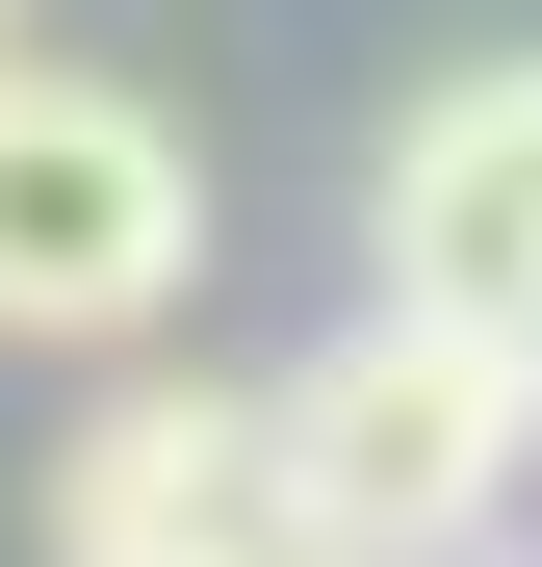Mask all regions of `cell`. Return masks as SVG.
I'll use <instances>...</instances> for the list:
<instances>
[{
	"label": "cell",
	"instance_id": "1",
	"mask_svg": "<svg viewBox=\"0 0 542 567\" xmlns=\"http://www.w3.org/2000/svg\"><path fill=\"white\" fill-rule=\"evenodd\" d=\"M285 542L310 567H491L517 542V464H542V361L517 336H466V310H361V336H310L285 388Z\"/></svg>",
	"mask_w": 542,
	"mask_h": 567
},
{
	"label": "cell",
	"instance_id": "2",
	"mask_svg": "<svg viewBox=\"0 0 542 567\" xmlns=\"http://www.w3.org/2000/svg\"><path fill=\"white\" fill-rule=\"evenodd\" d=\"M181 284H207V155H181L130 78L0 52V336L27 361H130Z\"/></svg>",
	"mask_w": 542,
	"mask_h": 567
},
{
	"label": "cell",
	"instance_id": "3",
	"mask_svg": "<svg viewBox=\"0 0 542 567\" xmlns=\"http://www.w3.org/2000/svg\"><path fill=\"white\" fill-rule=\"evenodd\" d=\"M52 567H285V413L155 361L52 439Z\"/></svg>",
	"mask_w": 542,
	"mask_h": 567
},
{
	"label": "cell",
	"instance_id": "4",
	"mask_svg": "<svg viewBox=\"0 0 542 567\" xmlns=\"http://www.w3.org/2000/svg\"><path fill=\"white\" fill-rule=\"evenodd\" d=\"M361 233H388L413 310H466V336H517V361H542V52L439 78V104L361 155Z\"/></svg>",
	"mask_w": 542,
	"mask_h": 567
},
{
	"label": "cell",
	"instance_id": "5",
	"mask_svg": "<svg viewBox=\"0 0 542 567\" xmlns=\"http://www.w3.org/2000/svg\"><path fill=\"white\" fill-rule=\"evenodd\" d=\"M285 567H310V542H285Z\"/></svg>",
	"mask_w": 542,
	"mask_h": 567
}]
</instances>
